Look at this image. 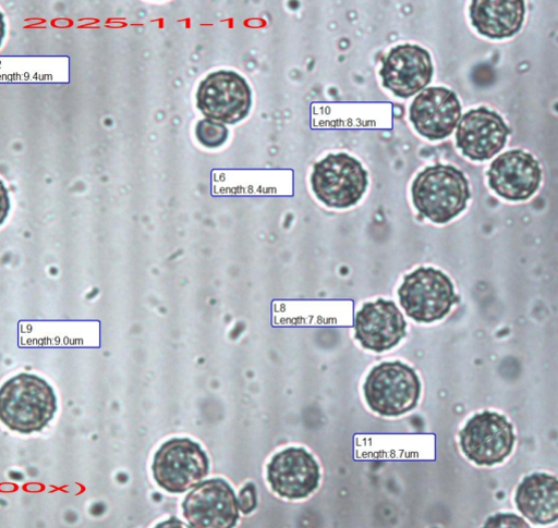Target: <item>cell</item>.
Here are the masks:
<instances>
[{
	"label": "cell",
	"instance_id": "cell-1",
	"mask_svg": "<svg viewBox=\"0 0 558 528\" xmlns=\"http://www.w3.org/2000/svg\"><path fill=\"white\" fill-rule=\"evenodd\" d=\"M53 386L33 373H20L0 388V421L11 430L29 434L43 431L56 416Z\"/></svg>",
	"mask_w": 558,
	"mask_h": 528
},
{
	"label": "cell",
	"instance_id": "cell-2",
	"mask_svg": "<svg viewBox=\"0 0 558 528\" xmlns=\"http://www.w3.org/2000/svg\"><path fill=\"white\" fill-rule=\"evenodd\" d=\"M411 194L420 214L435 224H446L457 218L471 198L463 172L442 164L421 172L412 184Z\"/></svg>",
	"mask_w": 558,
	"mask_h": 528
},
{
	"label": "cell",
	"instance_id": "cell-3",
	"mask_svg": "<svg viewBox=\"0 0 558 528\" xmlns=\"http://www.w3.org/2000/svg\"><path fill=\"white\" fill-rule=\"evenodd\" d=\"M421 391L415 370L399 360L374 367L364 384L367 405L385 417H398L414 409Z\"/></svg>",
	"mask_w": 558,
	"mask_h": 528
},
{
	"label": "cell",
	"instance_id": "cell-4",
	"mask_svg": "<svg viewBox=\"0 0 558 528\" xmlns=\"http://www.w3.org/2000/svg\"><path fill=\"white\" fill-rule=\"evenodd\" d=\"M398 295L408 317L422 323L444 319L459 303L451 280L430 267H421L405 275Z\"/></svg>",
	"mask_w": 558,
	"mask_h": 528
},
{
	"label": "cell",
	"instance_id": "cell-5",
	"mask_svg": "<svg viewBox=\"0 0 558 528\" xmlns=\"http://www.w3.org/2000/svg\"><path fill=\"white\" fill-rule=\"evenodd\" d=\"M312 188L325 206L348 209L355 206L368 186V174L359 160L347 155H329L314 165Z\"/></svg>",
	"mask_w": 558,
	"mask_h": 528
},
{
	"label": "cell",
	"instance_id": "cell-6",
	"mask_svg": "<svg viewBox=\"0 0 558 528\" xmlns=\"http://www.w3.org/2000/svg\"><path fill=\"white\" fill-rule=\"evenodd\" d=\"M157 483L171 493H183L209 474V458L201 444L189 438H173L158 450L153 464Z\"/></svg>",
	"mask_w": 558,
	"mask_h": 528
},
{
	"label": "cell",
	"instance_id": "cell-7",
	"mask_svg": "<svg viewBox=\"0 0 558 528\" xmlns=\"http://www.w3.org/2000/svg\"><path fill=\"white\" fill-rule=\"evenodd\" d=\"M198 110L208 119L234 125L245 120L253 106L252 90L244 77L219 71L204 79L196 95Z\"/></svg>",
	"mask_w": 558,
	"mask_h": 528
},
{
	"label": "cell",
	"instance_id": "cell-8",
	"mask_svg": "<svg viewBox=\"0 0 558 528\" xmlns=\"http://www.w3.org/2000/svg\"><path fill=\"white\" fill-rule=\"evenodd\" d=\"M515 442L513 427L495 412L475 414L460 431V446L468 459L478 466L504 462Z\"/></svg>",
	"mask_w": 558,
	"mask_h": 528
},
{
	"label": "cell",
	"instance_id": "cell-9",
	"mask_svg": "<svg viewBox=\"0 0 558 528\" xmlns=\"http://www.w3.org/2000/svg\"><path fill=\"white\" fill-rule=\"evenodd\" d=\"M183 513L192 527L232 528L240 519L233 488L221 478L199 482L183 502Z\"/></svg>",
	"mask_w": 558,
	"mask_h": 528
},
{
	"label": "cell",
	"instance_id": "cell-10",
	"mask_svg": "<svg viewBox=\"0 0 558 528\" xmlns=\"http://www.w3.org/2000/svg\"><path fill=\"white\" fill-rule=\"evenodd\" d=\"M379 74L386 89L400 99H409L429 85L434 67L428 51L403 45L384 58Z\"/></svg>",
	"mask_w": 558,
	"mask_h": 528
},
{
	"label": "cell",
	"instance_id": "cell-11",
	"mask_svg": "<svg viewBox=\"0 0 558 528\" xmlns=\"http://www.w3.org/2000/svg\"><path fill=\"white\" fill-rule=\"evenodd\" d=\"M271 489L282 498L301 500L319 486L320 468L314 456L303 447H288L277 453L267 466Z\"/></svg>",
	"mask_w": 558,
	"mask_h": 528
},
{
	"label": "cell",
	"instance_id": "cell-12",
	"mask_svg": "<svg viewBox=\"0 0 558 528\" xmlns=\"http://www.w3.org/2000/svg\"><path fill=\"white\" fill-rule=\"evenodd\" d=\"M457 127V147L472 161L494 158L504 149L510 135L501 116L487 108L469 111Z\"/></svg>",
	"mask_w": 558,
	"mask_h": 528
},
{
	"label": "cell",
	"instance_id": "cell-13",
	"mask_svg": "<svg viewBox=\"0 0 558 528\" xmlns=\"http://www.w3.org/2000/svg\"><path fill=\"white\" fill-rule=\"evenodd\" d=\"M488 186L509 201H525L538 189L542 170L532 155L510 150L493 161L487 172Z\"/></svg>",
	"mask_w": 558,
	"mask_h": 528
},
{
	"label": "cell",
	"instance_id": "cell-14",
	"mask_svg": "<svg viewBox=\"0 0 558 528\" xmlns=\"http://www.w3.org/2000/svg\"><path fill=\"white\" fill-rule=\"evenodd\" d=\"M457 95L442 87L423 90L410 108V121L415 131L430 142L449 137L461 120Z\"/></svg>",
	"mask_w": 558,
	"mask_h": 528
},
{
	"label": "cell",
	"instance_id": "cell-15",
	"mask_svg": "<svg viewBox=\"0 0 558 528\" xmlns=\"http://www.w3.org/2000/svg\"><path fill=\"white\" fill-rule=\"evenodd\" d=\"M407 322L393 302L377 299L365 304L354 320L355 339L375 353L397 346L407 335Z\"/></svg>",
	"mask_w": 558,
	"mask_h": 528
},
{
	"label": "cell",
	"instance_id": "cell-16",
	"mask_svg": "<svg viewBox=\"0 0 558 528\" xmlns=\"http://www.w3.org/2000/svg\"><path fill=\"white\" fill-rule=\"evenodd\" d=\"M470 17L480 35L492 40L508 39L520 32L525 5L522 0H474Z\"/></svg>",
	"mask_w": 558,
	"mask_h": 528
},
{
	"label": "cell",
	"instance_id": "cell-17",
	"mask_svg": "<svg viewBox=\"0 0 558 528\" xmlns=\"http://www.w3.org/2000/svg\"><path fill=\"white\" fill-rule=\"evenodd\" d=\"M515 505L520 513L530 521L547 525L558 518V482L557 478L534 472L525 477L515 492Z\"/></svg>",
	"mask_w": 558,
	"mask_h": 528
},
{
	"label": "cell",
	"instance_id": "cell-18",
	"mask_svg": "<svg viewBox=\"0 0 558 528\" xmlns=\"http://www.w3.org/2000/svg\"><path fill=\"white\" fill-rule=\"evenodd\" d=\"M196 137L202 146L216 149L227 143L229 130L225 124L206 119L198 122L196 126Z\"/></svg>",
	"mask_w": 558,
	"mask_h": 528
},
{
	"label": "cell",
	"instance_id": "cell-19",
	"mask_svg": "<svg viewBox=\"0 0 558 528\" xmlns=\"http://www.w3.org/2000/svg\"><path fill=\"white\" fill-rule=\"evenodd\" d=\"M238 500L242 513H252L258 505L256 486L253 482L246 483V486L241 490Z\"/></svg>",
	"mask_w": 558,
	"mask_h": 528
},
{
	"label": "cell",
	"instance_id": "cell-20",
	"mask_svg": "<svg viewBox=\"0 0 558 528\" xmlns=\"http://www.w3.org/2000/svg\"><path fill=\"white\" fill-rule=\"evenodd\" d=\"M485 527H525L529 528V524L521 517L514 514H497L489 517Z\"/></svg>",
	"mask_w": 558,
	"mask_h": 528
},
{
	"label": "cell",
	"instance_id": "cell-21",
	"mask_svg": "<svg viewBox=\"0 0 558 528\" xmlns=\"http://www.w3.org/2000/svg\"><path fill=\"white\" fill-rule=\"evenodd\" d=\"M12 209L10 191L4 182L0 180V226L8 220Z\"/></svg>",
	"mask_w": 558,
	"mask_h": 528
},
{
	"label": "cell",
	"instance_id": "cell-22",
	"mask_svg": "<svg viewBox=\"0 0 558 528\" xmlns=\"http://www.w3.org/2000/svg\"><path fill=\"white\" fill-rule=\"evenodd\" d=\"M8 35V26L5 22L4 14L0 12V48H2L3 42Z\"/></svg>",
	"mask_w": 558,
	"mask_h": 528
}]
</instances>
